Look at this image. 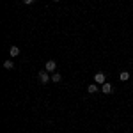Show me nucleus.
<instances>
[{
  "label": "nucleus",
  "instance_id": "f257e3e1",
  "mask_svg": "<svg viewBox=\"0 0 133 133\" xmlns=\"http://www.w3.org/2000/svg\"><path fill=\"white\" fill-rule=\"evenodd\" d=\"M37 80H39V83L46 85L48 82H51V76L48 75V71H46V69H43V71H39V75H37Z\"/></svg>",
  "mask_w": 133,
  "mask_h": 133
},
{
  "label": "nucleus",
  "instance_id": "f03ea898",
  "mask_svg": "<svg viewBox=\"0 0 133 133\" xmlns=\"http://www.w3.org/2000/svg\"><path fill=\"white\" fill-rule=\"evenodd\" d=\"M44 69H46L48 73H53L55 69H57V62L55 61H48L46 64H44Z\"/></svg>",
  "mask_w": 133,
  "mask_h": 133
},
{
  "label": "nucleus",
  "instance_id": "7ed1b4c3",
  "mask_svg": "<svg viewBox=\"0 0 133 133\" xmlns=\"http://www.w3.org/2000/svg\"><path fill=\"white\" fill-rule=\"evenodd\" d=\"M94 82L96 83H105L107 82V76H105V73H96V75H94Z\"/></svg>",
  "mask_w": 133,
  "mask_h": 133
},
{
  "label": "nucleus",
  "instance_id": "20e7f679",
  "mask_svg": "<svg viewBox=\"0 0 133 133\" xmlns=\"http://www.w3.org/2000/svg\"><path fill=\"white\" fill-rule=\"evenodd\" d=\"M101 91H103V94H112V91H114L112 83H110V82H105V83H103V87H101Z\"/></svg>",
  "mask_w": 133,
  "mask_h": 133
},
{
  "label": "nucleus",
  "instance_id": "39448f33",
  "mask_svg": "<svg viewBox=\"0 0 133 133\" xmlns=\"http://www.w3.org/2000/svg\"><path fill=\"white\" fill-rule=\"evenodd\" d=\"M9 55L11 57H18V55H20V48H18V46H11L9 48Z\"/></svg>",
  "mask_w": 133,
  "mask_h": 133
},
{
  "label": "nucleus",
  "instance_id": "423d86ee",
  "mask_svg": "<svg viewBox=\"0 0 133 133\" xmlns=\"http://www.w3.org/2000/svg\"><path fill=\"white\" fill-rule=\"evenodd\" d=\"M87 92H89V94H94V92H98V83H91V85L87 87Z\"/></svg>",
  "mask_w": 133,
  "mask_h": 133
},
{
  "label": "nucleus",
  "instance_id": "0eeeda50",
  "mask_svg": "<svg viewBox=\"0 0 133 133\" xmlns=\"http://www.w3.org/2000/svg\"><path fill=\"white\" fill-rule=\"evenodd\" d=\"M119 78H121V82H126V80H130V73L128 71H123L119 75Z\"/></svg>",
  "mask_w": 133,
  "mask_h": 133
},
{
  "label": "nucleus",
  "instance_id": "6e6552de",
  "mask_svg": "<svg viewBox=\"0 0 133 133\" xmlns=\"http://www.w3.org/2000/svg\"><path fill=\"white\" fill-rule=\"evenodd\" d=\"M61 80H62V76L59 75V73H53V75H51V82H53V83L61 82Z\"/></svg>",
  "mask_w": 133,
  "mask_h": 133
},
{
  "label": "nucleus",
  "instance_id": "1a4fd4ad",
  "mask_svg": "<svg viewBox=\"0 0 133 133\" xmlns=\"http://www.w3.org/2000/svg\"><path fill=\"white\" fill-rule=\"evenodd\" d=\"M4 68H5V69H12V68H14L12 61H5V62H4Z\"/></svg>",
  "mask_w": 133,
  "mask_h": 133
},
{
  "label": "nucleus",
  "instance_id": "9d476101",
  "mask_svg": "<svg viewBox=\"0 0 133 133\" xmlns=\"http://www.w3.org/2000/svg\"><path fill=\"white\" fill-rule=\"evenodd\" d=\"M34 2H36V0H23V4H25V5H30V4H34Z\"/></svg>",
  "mask_w": 133,
  "mask_h": 133
},
{
  "label": "nucleus",
  "instance_id": "9b49d317",
  "mask_svg": "<svg viewBox=\"0 0 133 133\" xmlns=\"http://www.w3.org/2000/svg\"><path fill=\"white\" fill-rule=\"evenodd\" d=\"M53 2H61V0H53Z\"/></svg>",
  "mask_w": 133,
  "mask_h": 133
}]
</instances>
